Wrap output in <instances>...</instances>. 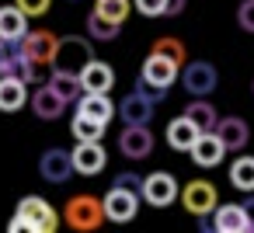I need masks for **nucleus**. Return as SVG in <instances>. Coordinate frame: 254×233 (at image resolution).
Segmentation results:
<instances>
[{
  "mask_svg": "<svg viewBox=\"0 0 254 233\" xmlns=\"http://www.w3.org/2000/svg\"><path fill=\"white\" fill-rule=\"evenodd\" d=\"M181 115H185V118H188V122L198 129V132H209V129H216V122H219V112H216V108H212L205 98H191V105H188Z\"/></svg>",
  "mask_w": 254,
  "mask_h": 233,
  "instance_id": "obj_23",
  "label": "nucleus"
},
{
  "mask_svg": "<svg viewBox=\"0 0 254 233\" xmlns=\"http://www.w3.org/2000/svg\"><path fill=\"white\" fill-rule=\"evenodd\" d=\"M70 160H73V174H84V177H94L105 171L108 164V153L101 146V139H91V143H77L70 150Z\"/></svg>",
  "mask_w": 254,
  "mask_h": 233,
  "instance_id": "obj_9",
  "label": "nucleus"
},
{
  "mask_svg": "<svg viewBox=\"0 0 254 233\" xmlns=\"http://www.w3.org/2000/svg\"><path fill=\"white\" fill-rule=\"evenodd\" d=\"M63 219H66V226H73V230H80V233L98 230V226L105 223L101 198H94V195H73V198L66 202V209H63Z\"/></svg>",
  "mask_w": 254,
  "mask_h": 233,
  "instance_id": "obj_2",
  "label": "nucleus"
},
{
  "mask_svg": "<svg viewBox=\"0 0 254 233\" xmlns=\"http://www.w3.org/2000/svg\"><path fill=\"white\" fill-rule=\"evenodd\" d=\"M77 115H87V118L108 125V122L115 118V105H112L108 94H87V91H84V94L77 98Z\"/></svg>",
  "mask_w": 254,
  "mask_h": 233,
  "instance_id": "obj_20",
  "label": "nucleus"
},
{
  "mask_svg": "<svg viewBox=\"0 0 254 233\" xmlns=\"http://www.w3.org/2000/svg\"><path fill=\"white\" fill-rule=\"evenodd\" d=\"M185 4L188 0H164V18H178L185 11Z\"/></svg>",
  "mask_w": 254,
  "mask_h": 233,
  "instance_id": "obj_35",
  "label": "nucleus"
},
{
  "mask_svg": "<svg viewBox=\"0 0 254 233\" xmlns=\"http://www.w3.org/2000/svg\"><path fill=\"white\" fill-rule=\"evenodd\" d=\"M14 216L21 219V226H25L28 233H56V230H60V216H56V209H53L46 198H39V195L21 198Z\"/></svg>",
  "mask_w": 254,
  "mask_h": 233,
  "instance_id": "obj_1",
  "label": "nucleus"
},
{
  "mask_svg": "<svg viewBox=\"0 0 254 233\" xmlns=\"http://www.w3.org/2000/svg\"><path fill=\"white\" fill-rule=\"evenodd\" d=\"M178 80H181V87H185L191 98H209V94L216 91V84H219V73H216L212 63H205V59H191V63H181Z\"/></svg>",
  "mask_w": 254,
  "mask_h": 233,
  "instance_id": "obj_3",
  "label": "nucleus"
},
{
  "mask_svg": "<svg viewBox=\"0 0 254 233\" xmlns=\"http://www.w3.org/2000/svg\"><path fill=\"white\" fill-rule=\"evenodd\" d=\"M115 115H119L126 125H150V118H153V101L143 98L139 91H132V94L122 98V105H119Z\"/></svg>",
  "mask_w": 254,
  "mask_h": 233,
  "instance_id": "obj_17",
  "label": "nucleus"
},
{
  "mask_svg": "<svg viewBox=\"0 0 254 233\" xmlns=\"http://www.w3.org/2000/svg\"><path fill=\"white\" fill-rule=\"evenodd\" d=\"M91 59H94L91 42H87V39H80V35H66V39H60V46H56L53 70H70V73H80V70H84V63H91Z\"/></svg>",
  "mask_w": 254,
  "mask_h": 233,
  "instance_id": "obj_4",
  "label": "nucleus"
},
{
  "mask_svg": "<svg viewBox=\"0 0 254 233\" xmlns=\"http://www.w3.org/2000/svg\"><path fill=\"white\" fill-rule=\"evenodd\" d=\"M237 25H240L247 35H254V0H244V4L237 7Z\"/></svg>",
  "mask_w": 254,
  "mask_h": 233,
  "instance_id": "obj_30",
  "label": "nucleus"
},
{
  "mask_svg": "<svg viewBox=\"0 0 254 233\" xmlns=\"http://www.w3.org/2000/svg\"><path fill=\"white\" fill-rule=\"evenodd\" d=\"M101 209H105V219H112V223H129V219H136V212H139V195L129 191V188L112 184V188L105 191V198H101Z\"/></svg>",
  "mask_w": 254,
  "mask_h": 233,
  "instance_id": "obj_8",
  "label": "nucleus"
},
{
  "mask_svg": "<svg viewBox=\"0 0 254 233\" xmlns=\"http://www.w3.org/2000/svg\"><path fill=\"white\" fill-rule=\"evenodd\" d=\"M150 53H160V56L174 59L178 66H181V63L188 59V53H185V42H181V39H171V35H160V39H153Z\"/></svg>",
  "mask_w": 254,
  "mask_h": 233,
  "instance_id": "obj_29",
  "label": "nucleus"
},
{
  "mask_svg": "<svg viewBox=\"0 0 254 233\" xmlns=\"http://www.w3.org/2000/svg\"><path fill=\"white\" fill-rule=\"evenodd\" d=\"M32 112H35L42 122H53V118H60V115L66 112V101H63L49 84H39V87L32 91Z\"/></svg>",
  "mask_w": 254,
  "mask_h": 233,
  "instance_id": "obj_18",
  "label": "nucleus"
},
{
  "mask_svg": "<svg viewBox=\"0 0 254 233\" xmlns=\"http://www.w3.org/2000/svg\"><path fill=\"white\" fill-rule=\"evenodd\" d=\"M77 77H80V87H84L87 94H108V91L115 87V70H112L108 63H101L98 56H94L91 63H84V70H80Z\"/></svg>",
  "mask_w": 254,
  "mask_h": 233,
  "instance_id": "obj_14",
  "label": "nucleus"
},
{
  "mask_svg": "<svg viewBox=\"0 0 254 233\" xmlns=\"http://www.w3.org/2000/svg\"><path fill=\"white\" fill-rule=\"evenodd\" d=\"M70 132H73L77 143H91V139H101V136H105V125L94 122V118H87V115H73Z\"/></svg>",
  "mask_w": 254,
  "mask_h": 233,
  "instance_id": "obj_26",
  "label": "nucleus"
},
{
  "mask_svg": "<svg viewBox=\"0 0 254 233\" xmlns=\"http://www.w3.org/2000/svg\"><path fill=\"white\" fill-rule=\"evenodd\" d=\"M25 32H28V14H25L18 4H11V7H0V42L14 46V42H18Z\"/></svg>",
  "mask_w": 254,
  "mask_h": 233,
  "instance_id": "obj_21",
  "label": "nucleus"
},
{
  "mask_svg": "<svg viewBox=\"0 0 254 233\" xmlns=\"http://www.w3.org/2000/svg\"><path fill=\"white\" fill-rule=\"evenodd\" d=\"M178 181H174V174H167V171H157V174H146L143 177V188H139V198L146 202V205H153V209H167L174 198H178Z\"/></svg>",
  "mask_w": 254,
  "mask_h": 233,
  "instance_id": "obj_7",
  "label": "nucleus"
},
{
  "mask_svg": "<svg viewBox=\"0 0 254 233\" xmlns=\"http://www.w3.org/2000/svg\"><path fill=\"white\" fill-rule=\"evenodd\" d=\"M28 105V84L14 73L0 77V112H21Z\"/></svg>",
  "mask_w": 254,
  "mask_h": 233,
  "instance_id": "obj_19",
  "label": "nucleus"
},
{
  "mask_svg": "<svg viewBox=\"0 0 254 233\" xmlns=\"http://www.w3.org/2000/svg\"><path fill=\"white\" fill-rule=\"evenodd\" d=\"M94 11H98L101 18L115 21V25H126L129 11H132V0H98V4H94Z\"/></svg>",
  "mask_w": 254,
  "mask_h": 233,
  "instance_id": "obj_28",
  "label": "nucleus"
},
{
  "mask_svg": "<svg viewBox=\"0 0 254 233\" xmlns=\"http://www.w3.org/2000/svg\"><path fill=\"white\" fill-rule=\"evenodd\" d=\"M46 84H49V87L66 101V105H70V101H77V98L84 94L80 77H77V73H70V70H49V80H46Z\"/></svg>",
  "mask_w": 254,
  "mask_h": 233,
  "instance_id": "obj_24",
  "label": "nucleus"
},
{
  "mask_svg": "<svg viewBox=\"0 0 254 233\" xmlns=\"http://www.w3.org/2000/svg\"><path fill=\"white\" fill-rule=\"evenodd\" d=\"M136 91H139L143 98H150L153 105H157L160 98H167V91H164V87H153V84H146V80H136Z\"/></svg>",
  "mask_w": 254,
  "mask_h": 233,
  "instance_id": "obj_34",
  "label": "nucleus"
},
{
  "mask_svg": "<svg viewBox=\"0 0 254 233\" xmlns=\"http://www.w3.org/2000/svg\"><path fill=\"white\" fill-rule=\"evenodd\" d=\"M195 139H198V129H195L185 115H178V118H171V122H167V146H171V150L188 153Z\"/></svg>",
  "mask_w": 254,
  "mask_h": 233,
  "instance_id": "obj_22",
  "label": "nucleus"
},
{
  "mask_svg": "<svg viewBox=\"0 0 254 233\" xmlns=\"http://www.w3.org/2000/svg\"><path fill=\"white\" fill-rule=\"evenodd\" d=\"M112 184H119V188H129V191H136V195H139V188H143V177H139L136 171H122V174H115V177H112Z\"/></svg>",
  "mask_w": 254,
  "mask_h": 233,
  "instance_id": "obj_32",
  "label": "nucleus"
},
{
  "mask_svg": "<svg viewBox=\"0 0 254 233\" xmlns=\"http://www.w3.org/2000/svg\"><path fill=\"white\" fill-rule=\"evenodd\" d=\"M178 73H181V66H178L174 59H167V56H160V53H150L146 63H143V70H139V80H146V84L167 91V87H174Z\"/></svg>",
  "mask_w": 254,
  "mask_h": 233,
  "instance_id": "obj_11",
  "label": "nucleus"
},
{
  "mask_svg": "<svg viewBox=\"0 0 254 233\" xmlns=\"http://www.w3.org/2000/svg\"><path fill=\"white\" fill-rule=\"evenodd\" d=\"M212 132L223 139L226 153H240V150L251 143V129H247V122H244V118H237V115H226V118H219Z\"/></svg>",
  "mask_w": 254,
  "mask_h": 233,
  "instance_id": "obj_15",
  "label": "nucleus"
},
{
  "mask_svg": "<svg viewBox=\"0 0 254 233\" xmlns=\"http://www.w3.org/2000/svg\"><path fill=\"white\" fill-rule=\"evenodd\" d=\"M178 198H181V205H185V212H191V216H198V219H205L219 202V195H216V184L212 181H188L181 191H178Z\"/></svg>",
  "mask_w": 254,
  "mask_h": 233,
  "instance_id": "obj_6",
  "label": "nucleus"
},
{
  "mask_svg": "<svg viewBox=\"0 0 254 233\" xmlns=\"http://www.w3.org/2000/svg\"><path fill=\"white\" fill-rule=\"evenodd\" d=\"M4 46H7V42H0V59H4Z\"/></svg>",
  "mask_w": 254,
  "mask_h": 233,
  "instance_id": "obj_36",
  "label": "nucleus"
},
{
  "mask_svg": "<svg viewBox=\"0 0 254 233\" xmlns=\"http://www.w3.org/2000/svg\"><path fill=\"white\" fill-rule=\"evenodd\" d=\"M191 160L198 164V167H216V164H223V157H226V146H223V139L209 129V132H198V139L191 143Z\"/></svg>",
  "mask_w": 254,
  "mask_h": 233,
  "instance_id": "obj_16",
  "label": "nucleus"
},
{
  "mask_svg": "<svg viewBox=\"0 0 254 233\" xmlns=\"http://www.w3.org/2000/svg\"><path fill=\"white\" fill-rule=\"evenodd\" d=\"M14 46H18L21 59L53 66V56H56V46H60V35H53V32H46V28H39V32H25Z\"/></svg>",
  "mask_w": 254,
  "mask_h": 233,
  "instance_id": "obj_5",
  "label": "nucleus"
},
{
  "mask_svg": "<svg viewBox=\"0 0 254 233\" xmlns=\"http://www.w3.org/2000/svg\"><path fill=\"white\" fill-rule=\"evenodd\" d=\"M14 4L28 14V18H42L46 11H49V4H53V0H14Z\"/></svg>",
  "mask_w": 254,
  "mask_h": 233,
  "instance_id": "obj_33",
  "label": "nucleus"
},
{
  "mask_svg": "<svg viewBox=\"0 0 254 233\" xmlns=\"http://www.w3.org/2000/svg\"><path fill=\"white\" fill-rule=\"evenodd\" d=\"M209 230H216V233H251L254 219H251V212L244 205H216Z\"/></svg>",
  "mask_w": 254,
  "mask_h": 233,
  "instance_id": "obj_10",
  "label": "nucleus"
},
{
  "mask_svg": "<svg viewBox=\"0 0 254 233\" xmlns=\"http://www.w3.org/2000/svg\"><path fill=\"white\" fill-rule=\"evenodd\" d=\"M119 150L129 160H146L153 153V132H150V125H126L119 132Z\"/></svg>",
  "mask_w": 254,
  "mask_h": 233,
  "instance_id": "obj_12",
  "label": "nucleus"
},
{
  "mask_svg": "<svg viewBox=\"0 0 254 233\" xmlns=\"http://www.w3.org/2000/svg\"><path fill=\"white\" fill-rule=\"evenodd\" d=\"M39 174H42L49 184H66V181L73 177V160H70V150H60V146L46 150V153L39 157Z\"/></svg>",
  "mask_w": 254,
  "mask_h": 233,
  "instance_id": "obj_13",
  "label": "nucleus"
},
{
  "mask_svg": "<svg viewBox=\"0 0 254 233\" xmlns=\"http://www.w3.org/2000/svg\"><path fill=\"white\" fill-rule=\"evenodd\" d=\"M132 11L143 18H164V0H132Z\"/></svg>",
  "mask_w": 254,
  "mask_h": 233,
  "instance_id": "obj_31",
  "label": "nucleus"
},
{
  "mask_svg": "<svg viewBox=\"0 0 254 233\" xmlns=\"http://www.w3.org/2000/svg\"><path fill=\"white\" fill-rule=\"evenodd\" d=\"M230 184L237 191H254V157H237L230 164Z\"/></svg>",
  "mask_w": 254,
  "mask_h": 233,
  "instance_id": "obj_25",
  "label": "nucleus"
},
{
  "mask_svg": "<svg viewBox=\"0 0 254 233\" xmlns=\"http://www.w3.org/2000/svg\"><path fill=\"white\" fill-rule=\"evenodd\" d=\"M119 28H122V25L101 18L98 11L87 14V32H91V39H98V42H112V39H119Z\"/></svg>",
  "mask_w": 254,
  "mask_h": 233,
  "instance_id": "obj_27",
  "label": "nucleus"
}]
</instances>
